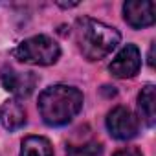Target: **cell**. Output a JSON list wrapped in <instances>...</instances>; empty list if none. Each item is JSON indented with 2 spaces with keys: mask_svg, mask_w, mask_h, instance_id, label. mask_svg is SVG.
I'll return each mask as SVG.
<instances>
[{
  "mask_svg": "<svg viewBox=\"0 0 156 156\" xmlns=\"http://www.w3.org/2000/svg\"><path fill=\"white\" fill-rule=\"evenodd\" d=\"M73 39L83 57L90 62H96L108 57L118 48L121 35L110 24L92 17H79L73 24Z\"/></svg>",
  "mask_w": 156,
  "mask_h": 156,
  "instance_id": "6da1fadb",
  "label": "cell"
},
{
  "mask_svg": "<svg viewBox=\"0 0 156 156\" xmlns=\"http://www.w3.org/2000/svg\"><path fill=\"white\" fill-rule=\"evenodd\" d=\"M85 96L79 88L70 85H51L39 96V112L46 125L62 127L68 125L83 110Z\"/></svg>",
  "mask_w": 156,
  "mask_h": 156,
  "instance_id": "7a4b0ae2",
  "label": "cell"
},
{
  "mask_svg": "<svg viewBox=\"0 0 156 156\" xmlns=\"http://www.w3.org/2000/svg\"><path fill=\"white\" fill-rule=\"evenodd\" d=\"M15 59L31 66H51L61 57V46L50 35H33L24 39L13 51Z\"/></svg>",
  "mask_w": 156,
  "mask_h": 156,
  "instance_id": "3957f363",
  "label": "cell"
},
{
  "mask_svg": "<svg viewBox=\"0 0 156 156\" xmlns=\"http://www.w3.org/2000/svg\"><path fill=\"white\" fill-rule=\"evenodd\" d=\"M105 125H107L108 134L114 140H119V141L132 140L138 134V130H140V119H138V116L130 108H127L123 105L114 107L107 114Z\"/></svg>",
  "mask_w": 156,
  "mask_h": 156,
  "instance_id": "277c9868",
  "label": "cell"
},
{
  "mask_svg": "<svg viewBox=\"0 0 156 156\" xmlns=\"http://www.w3.org/2000/svg\"><path fill=\"white\" fill-rule=\"evenodd\" d=\"M141 68V51L136 44H125L108 64V72L118 79H132Z\"/></svg>",
  "mask_w": 156,
  "mask_h": 156,
  "instance_id": "5b68a950",
  "label": "cell"
},
{
  "mask_svg": "<svg viewBox=\"0 0 156 156\" xmlns=\"http://www.w3.org/2000/svg\"><path fill=\"white\" fill-rule=\"evenodd\" d=\"M39 83V77L33 72H19V70H6L2 73V87L15 98L26 99L30 98Z\"/></svg>",
  "mask_w": 156,
  "mask_h": 156,
  "instance_id": "8992f818",
  "label": "cell"
},
{
  "mask_svg": "<svg viewBox=\"0 0 156 156\" xmlns=\"http://www.w3.org/2000/svg\"><path fill=\"white\" fill-rule=\"evenodd\" d=\"M123 19L134 30L152 26L156 20L154 2H151V0H127L123 4Z\"/></svg>",
  "mask_w": 156,
  "mask_h": 156,
  "instance_id": "52a82bcc",
  "label": "cell"
},
{
  "mask_svg": "<svg viewBox=\"0 0 156 156\" xmlns=\"http://www.w3.org/2000/svg\"><path fill=\"white\" fill-rule=\"evenodd\" d=\"M26 108L19 99H8L0 107V123L9 132H15L26 125Z\"/></svg>",
  "mask_w": 156,
  "mask_h": 156,
  "instance_id": "ba28073f",
  "label": "cell"
},
{
  "mask_svg": "<svg viewBox=\"0 0 156 156\" xmlns=\"http://www.w3.org/2000/svg\"><path fill=\"white\" fill-rule=\"evenodd\" d=\"M138 114L147 127H152L156 121V90L154 85H145L138 94Z\"/></svg>",
  "mask_w": 156,
  "mask_h": 156,
  "instance_id": "9c48e42d",
  "label": "cell"
},
{
  "mask_svg": "<svg viewBox=\"0 0 156 156\" xmlns=\"http://www.w3.org/2000/svg\"><path fill=\"white\" fill-rule=\"evenodd\" d=\"M19 156H53V147L44 136H28L20 143Z\"/></svg>",
  "mask_w": 156,
  "mask_h": 156,
  "instance_id": "30bf717a",
  "label": "cell"
},
{
  "mask_svg": "<svg viewBox=\"0 0 156 156\" xmlns=\"http://www.w3.org/2000/svg\"><path fill=\"white\" fill-rule=\"evenodd\" d=\"M101 154H103V145L98 141L66 147V156H101Z\"/></svg>",
  "mask_w": 156,
  "mask_h": 156,
  "instance_id": "8fae6325",
  "label": "cell"
},
{
  "mask_svg": "<svg viewBox=\"0 0 156 156\" xmlns=\"http://www.w3.org/2000/svg\"><path fill=\"white\" fill-rule=\"evenodd\" d=\"M112 156H143V152L138 147H123V149L116 151Z\"/></svg>",
  "mask_w": 156,
  "mask_h": 156,
  "instance_id": "7c38bea8",
  "label": "cell"
},
{
  "mask_svg": "<svg viewBox=\"0 0 156 156\" xmlns=\"http://www.w3.org/2000/svg\"><path fill=\"white\" fill-rule=\"evenodd\" d=\"M57 6L68 9V8H75V6H79V2H57Z\"/></svg>",
  "mask_w": 156,
  "mask_h": 156,
  "instance_id": "4fadbf2b",
  "label": "cell"
},
{
  "mask_svg": "<svg viewBox=\"0 0 156 156\" xmlns=\"http://www.w3.org/2000/svg\"><path fill=\"white\" fill-rule=\"evenodd\" d=\"M154 42L151 44V50H149V66H154Z\"/></svg>",
  "mask_w": 156,
  "mask_h": 156,
  "instance_id": "5bb4252c",
  "label": "cell"
}]
</instances>
